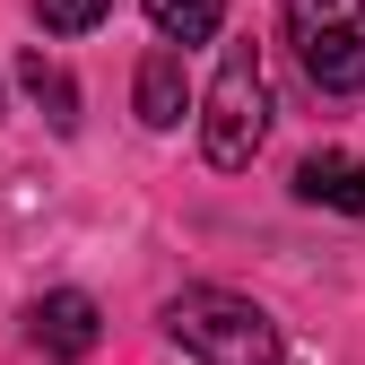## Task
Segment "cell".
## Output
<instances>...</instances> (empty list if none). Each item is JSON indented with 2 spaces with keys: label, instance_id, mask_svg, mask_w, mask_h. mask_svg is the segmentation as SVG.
<instances>
[{
  "label": "cell",
  "instance_id": "7a4b0ae2",
  "mask_svg": "<svg viewBox=\"0 0 365 365\" xmlns=\"http://www.w3.org/2000/svg\"><path fill=\"white\" fill-rule=\"evenodd\" d=\"M261 130H269V78H261V43H226V61H217L209 96H200V157L235 174V165H252Z\"/></svg>",
  "mask_w": 365,
  "mask_h": 365
},
{
  "label": "cell",
  "instance_id": "5b68a950",
  "mask_svg": "<svg viewBox=\"0 0 365 365\" xmlns=\"http://www.w3.org/2000/svg\"><path fill=\"white\" fill-rule=\"evenodd\" d=\"M296 200L339 209V217H365V157H348V148H313V157L296 165Z\"/></svg>",
  "mask_w": 365,
  "mask_h": 365
},
{
  "label": "cell",
  "instance_id": "6da1fadb",
  "mask_svg": "<svg viewBox=\"0 0 365 365\" xmlns=\"http://www.w3.org/2000/svg\"><path fill=\"white\" fill-rule=\"evenodd\" d=\"M165 331L192 348L200 365H287L279 322H269L252 296H235V287H182L165 304Z\"/></svg>",
  "mask_w": 365,
  "mask_h": 365
},
{
  "label": "cell",
  "instance_id": "ba28073f",
  "mask_svg": "<svg viewBox=\"0 0 365 365\" xmlns=\"http://www.w3.org/2000/svg\"><path fill=\"white\" fill-rule=\"evenodd\" d=\"M148 26L165 35V53L174 43H209L226 26V0H148Z\"/></svg>",
  "mask_w": 365,
  "mask_h": 365
},
{
  "label": "cell",
  "instance_id": "277c9868",
  "mask_svg": "<svg viewBox=\"0 0 365 365\" xmlns=\"http://www.w3.org/2000/svg\"><path fill=\"white\" fill-rule=\"evenodd\" d=\"M26 339L43 348V356H61V365H78V356H96V339H105V313H96V296H78V287H53L35 313H26Z\"/></svg>",
  "mask_w": 365,
  "mask_h": 365
},
{
  "label": "cell",
  "instance_id": "8992f818",
  "mask_svg": "<svg viewBox=\"0 0 365 365\" xmlns=\"http://www.w3.org/2000/svg\"><path fill=\"white\" fill-rule=\"evenodd\" d=\"M182 113H192V78H182V53H165V43H157V53L140 61V122H148V130H174Z\"/></svg>",
  "mask_w": 365,
  "mask_h": 365
},
{
  "label": "cell",
  "instance_id": "9c48e42d",
  "mask_svg": "<svg viewBox=\"0 0 365 365\" xmlns=\"http://www.w3.org/2000/svg\"><path fill=\"white\" fill-rule=\"evenodd\" d=\"M35 18H43V35H87L113 18V0H35Z\"/></svg>",
  "mask_w": 365,
  "mask_h": 365
},
{
  "label": "cell",
  "instance_id": "52a82bcc",
  "mask_svg": "<svg viewBox=\"0 0 365 365\" xmlns=\"http://www.w3.org/2000/svg\"><path fill=\"white\" fill-rule=\"evenodd\" d=\"M18 78H26V96L43 105V122H53V130H78V78H70L61 61L26 53V61H18Z\"/></svg>",
  "mask_w": 365,
  "mask_h": 365
},
{
  "label": "cell",
  "instance_id": "3957f363",
  "mask_svg": "<svg viewBox=\"0 0 365 365\" xmlns=\"http://www.w3.org/2000/svg\"><path fill=\"white\" fill-rule=\"evenodd\" d=\"M287 43L322 96L365 87V0H287Z\"/></svg>",
  "mask_w": 365,
  "mask_h": 365
}]
</instances>
